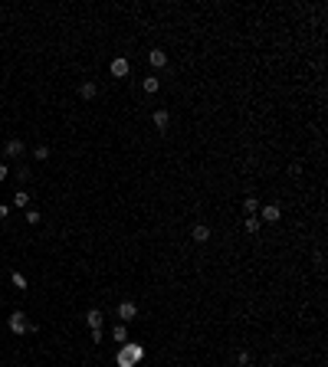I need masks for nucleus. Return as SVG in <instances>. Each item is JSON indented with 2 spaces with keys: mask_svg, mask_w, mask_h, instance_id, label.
<instances>
[{
  "mask_svg": "<svg viewBox=\"0 0 328 367\" xmlns=\"http://www.w3.org/2000/svg\"><path fill=\"white\" fill-rule=\"evenodd\" d=\"M135 315H138V305H135V302H128V298H125V302L118 305V318H121V324H128L131 318H135Z\"/></svg>",
  "mask_w": 328,
  "mask_h": 367,
  "instance_id": "obj_3",
  "label": "nucleus"
},
{
  "mask_svg": "<svg viewBox=\"0 0 328 367\" xmlns=\"http://www.w3.org/2000/svg\"><path fill=\"white\" fill-rule=\"evenodd\" d=\"M128 72H131V66H128V59H125V56L112 59V76H115V79H125Z\"/></svg>",
  "mask_w": 328,
  "mask_h": 367,
  "instance_id": "obj_4",
  "label": "nucleus"
},
{
  "mask_svg": "<svg viewBox=\"0 0 328 367\" xmlns=\"http://www.w3.org/2000/svg\"><path fill=\"white\" fill-rule=\"evenodd\" d=\"M141 89H144V92H148V95H154V92H158V89H161V79L148 76V79H144V82H141Z\"/></svg>",
  "mask_w": 328,
  "mask_h": 367,
  "instance_id": "obj_13",
  "label": "nucleus"
},
{
  "mask_svg": "<svg viewBox=\"0 0 328 367\" xmlns=\"http://www.w3.org/2000/svg\"><path fill=\"white\" fill-rule=\"evenodd\" d=\"M112 338L125 344V341H128V328H125V324H115V331H112Z\"/></svg>",
  "mask_w": 328,
  "mask_h": 367,
  "instance_id": "obj_15",
  "label": "nucleus"
},
{
  "mask_svg": "<svg viewBox=\"0 0 328 367\" xmlns=\"http://www.w3.org/2000/svg\"><path fill=\"white\" fill-rule=\"evenodd\" d=\"M10 282H13V285H17V289H26V275H23V272H13V275H10Z\"/></svg>",
  "mask_w": 328,
  "mask_h": 367,
  "instance_id": "obj_16",
  "label": "nucleus"
},
{
  "mask_svg": "<svg viewBox=\"0 0 328 367\" xmlns=\"http://www.w3.org/2000/svg\"><path fill=\"white\" fill-rule=\"evenodd\" d=\"M26 220H30L33 227H36V223H40V220H43V216H40V210H26Z\"/></svg>",
  "mask_w": 328,
  "mask_h": 367,
  "instance_id": "obj_20",
  "label": "nucleus"
},
{
  "mask_svg": "<svg viewBox=\"0 0 328 367\" xmlns=\"http://www.w3.org/2000/svg\"><path fill=\"white\" fill-rule=\"evenodd\" d=\"M246 233H259V216H246Z\"/></svg>",
  "mask_w": 328,
  "mask_h": 367,
  "instance_id": "obj_17",
  "label": "nucleus"
},
{
  "mask_svg": "<svg viewBox=\"0 0 328 367\" xmlns=\"http://www.w3.org/2000/svg\"><path fill=\"white\" fill-rule=\"evenodd\" d=\"M33 158H36V161H49V148H46V144H40V148L33 151Z\"/></svg>",
  "mask_w": 328,
  "mask_h": 367,
  "instance_id": "obj_18",
  "label": "nucleus"
},
{
  "mask_svg": "<svg viewBox=\"0 0 328 367\" xmlns=\"http://www.w3.org/2000/svg\"><path fill=\"white\" fill-rule=\"evenodd\" d=\"M17 177H20V181H30V167H17Z\"/></svg>",
  "mask_w": 328,
  "mask_h": 367,
  "instance_id": "obj_22",
  "label": "nucleus"
},
{
  "mask_svg": "<svg viewBox=\"0 0 328 367\" xmlns=\"http://www.w3.org/2000/svg\"><path fill=\"white\" fill-rule=\"evenodd\" d=\"M243 210H246V216H256L259 213V200H256V197H246V200H243Z\"/></svg>",
  "mask_w": 328,
  "mask_h": 367,
  "instance_id": "obj_12",
  "label": "nucleus"
},
{
  "mask_svg": "<svg viewBox=\"0 0 328 367\" xmlns=\"http://www.w3.org/2000/svg\"><path fill=\"white\" fill-rule=\"evenodd\" d=\"M7 324H10L13 335H26V328H30V321H26V315L23 312H13L10 318H7Z\"/></svg>",
  "mask_w": 328,
  "mask_h": 367,
  "instance_id": "obj_2",
  "label": "nucleus"
},
{
  "mask_svg": "<svg viewBox=\"0 0 328 367\" xmlns=\"http://www.w3.org/2000/svg\"><path fill=\"white\" fill-rule=\"evenodd\" d=\"M289 174H292V177H299V174H302V164H299V161L289 164Z\"/></svg>",
  "mask_w": 328,
  "mask_h": 367,
  "instance_id": "obj_23",
  "label": "nucleus"
},
{
  "mask_svg": "<svg viewBox=\"0 0 328 367\" xmlns=\"http://www.w3.org/2000/svg\"><path fill=\"white\" fill-rule=\"evenodd\" d=\"M23 151H26V144H23L20 138H10V141H7V148H3L7 158H23Z\"/></svg>",
  "mask_w": 328,
  "mask_h": 367,
  "instance_id": "obj_5",
  "label": "nucleus"
},
{
  "mask_svg": "<svg viewBox=\"0 0 328 367\" xmlns=\"http://www.w3.org/2000/svg\"><path fill=\"white\" fill-rule=\"evenodd\" d=\"M7 174H10L7 171V164H0V181H7Z\"/></svg>",
  "mask_w": 328,
  "mask_h": 367,
  "instance_id": "obj_25",
  "label": "nucleus"
},
{
  "mask_svg": "<svg viewBox=\"0 0 328 367\" xmlns=\"http://www.w3.org/2000/svg\"><path fill=\"white\" fill-rule=\"evenodd\" d=\"M148 63H151V69H164V66H167V53H164V49H151V53H148Z\"/></svg>",
  "mask_w": 328,
  "mask_h": 367,
  "instance_id": "obj_8",
  "label": "nucleus"
},
{
  "mask_svg": "<svg viewBox=\"0 0 328 367\" xmlns=\"http://www.w3.org/2000/svg\"><path fill=\"white\" fill-rule=\"evenodd\" d=\"M190 239H194V243H207L210 239V227L207 223H197V227L190 229Z\"/></svg>",
  "mask_w": 328,
  "mask_h": 367,
  "instance_id": "obj_10",
  "label": "nucleus"
},
{
  "mask_svg": "<svg viewBox=\"0 0 328 367\" xmlns=\"http://www.w3.org/2000/svg\"><path fill=\"white\" fill-rule=\"evenodd\" d=\"M256 216H262L266 223H279V220H282V206L279 204H266V206H259V213Z\"/></svg>",
  "mask_w": 328,
  "mask_h": 367,
  "instance_id": "obj_1",
  "label": "nucleus"
},
{
  "mask_svg": "<svg viewBox=\"0 0 328 367\" xmlns=\"http://www.w3.org/2000/svg\"><path fill=\"white\" fill-rule=\"evenodd\" d=\"M236 364H240V367L250 364V351H240V354H236Z\"/></svg>",
  "mask_w": 328,
  "mask_h": 367,
  "instance_id": "obj_21",
  "label": "nucleus"
},
{
  "mask_svg": "<svg viewBox=\"0 0 328 367\" xmlns=\"http://www.w3.org/2000/svg\"><path fill=\"white\" fill-rule=\"evenodd\" d=\"M95 95H98V86H95V82H92V79L79 86V98H82V102H92V98H95Z\"/></svg>",
  "mask_w": 328,
  "mask_h": 367,
  "instance_id": "obj_7",
  "label": "nucleus"
},
{
  "mask_svg": "<svg viewBox=\"0 0 328 367\" xmlns=\"http://www.w3.org/2000/svg\"><path fill=\"white\" fill-rule=\"evenodd\" d=\"M7 216H10V206H7V204H0V220H7Z\"/></svg>",
  "mask_w": 328,
  "mask_h": 367,
  "instance_id": "obj_24",
  "label": "nucleus"
},
{
  "mask_svg": "<svg viewBox=\"0 0 328 367\" xmlns=\"http://www.w3.org/2000/svg\"><path fill=\"white\" fill-rule=\"evenodd\" d=\"M86 324L95 331V328H102V315H98V308H92V312H86Z\"/></svg>",
  "mask_w": 328,
  "mask_h": 367,
  "instance_id": "obj_11",
  "label": "nucleus"
},
{
  "mask_svg": "<svg viewBox=\"0 0 328 367\" xmlns=\"http://www.w3.org/2000/svg\"><path fill=\"white\" fill-rule=\"evenodd\" d=\"M151 121H154V128H158V131H167V125H171V112L158 108V112L151 115Z\"/></svg>",
  "mask_w": 328,
  "mask_h": 367,
  "instance_id": "obj_6",
  "label": "nucleus"
},
{
  "mask_svg": "<svg viewBox=\"0 0 328 367\" xmlns=\"http://www.w3.org/2000/svg\"><path fill=\"white\" fill-rule=\"evenodd\" d=\"M13 206H17V210L30 206V194H26V190H17V194H13Z\"/></svg>",
  "mask_w": 328,
  "mask_h": 367,
  "instance_id": "obj_14",
  "label": "nucleus"
},
{
  "mask_svg": "<svg viewBox=\"0 0 328 367\" xmlns=\"http://www.w3.org/2000/svg\"><path fill=\"white\" fill-rule=\"evenodd\" d=\"M115 361H118V367H135V361H131L125 351H118V357H115Z\"/></svg>",
  "mask_w": 328,
  "mask_h": 367,
  "instance_id": "obj_19",
  "label": "nucleus"
},
{
  "mask_svg": "<svg viewBox=\"0 0 328 367\" xmlns=\"http://www.w3.org/2000/svg\"><path fill=\"white\" fill-rule=\"evenodd\" d=\"M121 351H125L131 361H141V357H144V347H141V344H135V341H125V344H121Z\"/></svg>",
  "mask_w": 328,
  "mask_h": 367,
  "instance_id": "obj_9",
  "label": "nucleus"
}]
</instances>
